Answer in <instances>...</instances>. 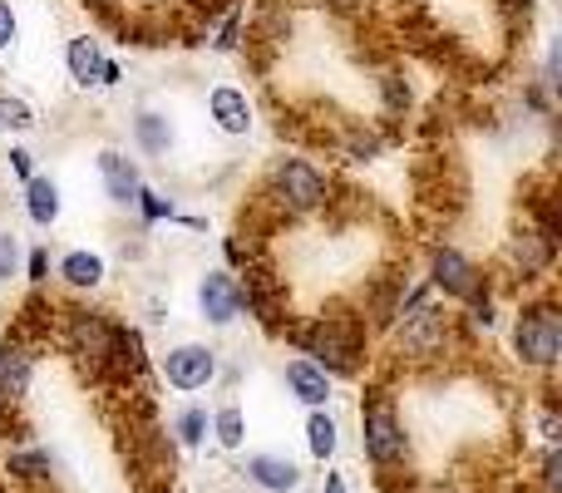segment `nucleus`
<instances>
[{"label":"nucleus","mask_w":562,"mask_h":493,"mask_svg":"<svg viewBox=\"0 0 562 493\" xmlns=\"http://www.w3.org/2000/svg\"><path fill=\"white\" fill-rule=\"evenodd\" d=\"M360 455L370 459L375 474H400L409 464L405 419L395 410V395H385V390H370L360 400Z\"/></svg>","instance_id":"nucleus-1"},{"label":"nucleus","mask_w":562,"mask_h":493,"mask_svg":"<svg viewBox=\"0 0 562 493\" xmlns=\"http://www.w3.org/2000/svg\"><path fill=\"white\" fill-rule=\"evenodd\" d=\"M514 356L528 370H558L562 360V316L553 301H528L514 321Z\"/></svg>","instance_id":"nucleus-2"},{"label":"nucleus","mask_w":562,"mask_h":493,"mask_svg":"<svg viewBox=\"0 0 562 493\" xmlns=\"http://www.w3.org/2000/svg\"><path fill=\"white\" fill-rule=\"evenodd\" d=\"M360 326L346 316H316L306 330H301V350L306 360H316L326 376H356L360 366Z\"/></svg>","instance_id":"nucleus-3"},{"label":"nucleus","mask_w":562,"mask_h":493,"mask_svg":"<svg viewBox=\"0 0 562 493\" xmlns=\"http://www.w3.org/2000/svg\"><path fill=\"white\" fill-rule=\"evenodd\" d=\"M158 376H164L168 390H178V395H198V390H207L217 380V350L203 346V340H183V346L164 350Z\"/></svg>","instance_id":"nucleus-4"},{"label":"nucleus","mask_w":562,"mask_h":493,"mask_svg":"<svg viewBox=\"0 0 562 493\" xmlns=\"http://www.w3.org/2000/svg\"><path fill=\"white\" fill-rule=\"evenodd\" d=\"M277 198L286 203V213H316V208H326L330 183L321 168L306 164V158H281L277 164Z\"/></svg>","instance_id":"nucleus-5"},{"label":"nucleus","mask_w":562,"mask_h":493,"mask_svg":"<svg viewBox=\"0 0 562 493\" xmlns=\"http://www.w3.org/2000/svg\"><path fill=\"white\" fill-rule=\"evenodd\" d=\"M429 287L445 291V296H454V301L484 296V277H479V267L459 247H435L429 251Z\"/></svg>","instance_id":"nucleus-6"},{"label":"nucleus","mask_w":562,"mask_h":493,"mask_svg":"<svg viewBox=\"0 0 562 493\" xmlns=\"http://www.w3.org/2000/svg\"><path fill=\"white\" fill-rule=\"evenodd\" d=\"M198 316L207 326H233L243 316V287H237L233 271H203V281H198Z\"/></svg>","instance_id":"nucleus-7"},{"label":"nucleus","mask_w":562,"mask_h":493,"mask_svg":"<svg viewBox=\"0 0 562 493\" xmlns=\"http://www.w3.org/2000/svg\"><path fill=\"white\" fill-rule=\"evenodd\" d=\"M30 380H35V346L5 340V346H0V400H5V405H25Z\"/></svg>","instance_id":"nucleus-8"},{"label":"nucleus","mask_w":562,"mask_h":493,"mask_svg":"<svg viewBox=\"0 0 562 493\" xmlns=\"http://www.w3.org/2000/svg\"><path fill=\"white\" fill-rule=\"evenodd\" d=\"M99 178H104V198L114 208H138L144 178H138L134 164H128V154H119V148H104V154H99Z\"/></svg>","instance_id":"nucleus-9"},{"label":"nucleus","mask_w":562,"mask_h":493,"mask_svg":"<svg viewBox=\"0 0 562 493\" xmlns=\"http://www.w3.org/2000/svg\"><path fill=\"white\" fill-rule=\"evenodd\" d=\"M281 385H286L291 400H296V405H306V410H326V400H330V376L316 366V360H306V356L286 360Z\"/></svg>","instance_id":"nucleus-10"},{"label":"nucleus","mask_w":562,"mask_h":493,"mask_svg":"<svg viewBox=\"0 0 562 493\" xmlns=\"http://www.w3.org/2000/svg\"><path fill=\"white\" fill-rule=\"evenodd\" d=\"M207 119H213L223 134H247L252 128V99H247V89L237 85H217L213 94H207Z\"/></svg>","instance_id":"nucleus-11"},{"label":"nucleus","mask_w":562,"mask_h":493,"mask_svg":"<svg viewBox=\"0 0 562 493\" xmlns=\"http://www.w3.org/2000/svg\"><path fill=\"white\" fill-rule=\"evenodd\" d=\"M243 474H247V484L262 493H296L301 489V469L291 464L286 455H252Z\"/></svg>","instance_id":"nucleus-12"},{"label":"nucleus","mask_w":562,"mask_h":493,"mask_svg":"<svg viewBox=\"0 0 562 493\" xmlns=\"http://www.w3.org/2000/svg\"><path fill=\"white\" fill-rule=\"evenodd\" d=\"M553 237L543 233H518L514 243H508V267L518 271V281H538L548 267H553Z\"/></svg>","instance_id":"nucleus-13"},{"label":"nucleus","mask_w":562,"mask_h":493,"mask_svg":"<svg viewBox=\"0 0 562 493\" xmlns=\"http://www.w3.org/2000/svg\"><path fill=\"white\" fill-rule=\"evenodd\" d=\"M65 65H69V79H75V85H99V79H104V49H99V40L94 35H75L69 40V49H65Z\"/></svg>","instance_id":"nucleus-14"},{"label":"nucleus","mask_w":562,"mask_h":493,"mask_svg":"<svg viewBox=\"0 0 562 493\" xmlns=\"http://www.w3.org/2000/svg\"><path fill=\"white\" fill-rule=\"evenodd\" d=\"M25 213L35 227H55L65 213V193H59L55 178H30L25 183Z\"/></svg>","instance_id":"nucleus-15"},{"label":"nucleus","mask_w":562,"mask_h":493,"mask_svg":"<svg viewBox=\"0 0 562 493\" xmlns=\"http://www.w3.org/2000/svg\"><path fill=\"white\" fill-rule=\"evenodd\" d=\"M59 281H65V287H75V291H99L104 287V257H99V251H65V257H59Z\"/></svg>","instance_id":"nucleus-16"},{"label":"nucleus","mask_w":562,"mask_h":493,"mask_svg":"<svg viewBox=\"0 0 562 493\" xmlns=\"http://www.w3.org/2000/svg\"><path fill=\"white\" fill-rule=\"evenodd\" d=\"M306 449H311V459H321V464L340 449V425L326 415V410H311L306 415Z\"/></svg>","instance_id":"nucleus-17"},{"label":"nucleus","mask_w":562,"mask_h":493,"mask_svg":"<svg viewBox=\"0 0 562 493\" xmlns=\"http://www.w3.org/2000/svg\"><path fill=\"white\" fill-rule=\"evenodd\" d=\"M134 134L144 144V154H168L173 148V124H168V114H154V109H144L134 119Z\"/></svg>","instance_id":"nucleus-18"},{"label":"nucleus","mask_w":562,"mask_h":493,"mask_svg":"<svg viewBox=\"0 0 562 493\" xmlns=\"http://www.w3.org/2000/svg\"><path fill=\"white\" fill-rule=\"evenodd\" d=\"M49 469H55V464H49L45 449H15V455L5 459V474L20 479V484H45Z\"/></svg>","instance_id":"nucleus-19"},{"label":"nucleus","mask_w":562,"mask_h":493,"mask_svg":"<svg viewBox=\"0 0 562 493\" xmlns=\"http://www.w3.org/2000/svg\"><path fill=\"white\" fill-rule=\"evenodd\" d=\"M207 435H213L223 449H243L247 445V415L237 405H223L213 415V425H207Z\"/></svg>","instance_id":"nucleus-20"},{"label":"nucleus","mask_w":562,"mask_h":493,"mask_svg":"<svg viewBox=\"0 0 562 493\" xmlns=\"http://www.w3.org/2000/svg\"><path fill=\"white\" fill-rule=\"evenodd\" d=\"M207 425H213V419H207V410L188 405V410H178V415H173V439L183 449H198L207 439Z\"/></svg>","instance_id":"nucleus-21"},{"label":"nucleus","mask_w":562,"mask_h":493,"mask_svg":"<svg viewBox=\"0 0 562 493\" xmlns=\"http://www.w3.org/2000/svg\"><path fill=\"white\" fill-rule=\"evenodd\" d=\"M0 128H5V134H30V128H35V109L20 94H0Z\"/></svg>","instance_id":"nucleus-22"},{"label":"nucleus","mask_w":562,"mask_h":493,"mask_svg":"<svg viewBox=\"0 0 562 493\" xmlns=\"http://www.w3.org/2000/svg\"><path fill=\"white\" fill-rule=\"evenodd\" d=\"M15 261H20L15 233H0V281H10V277H15Z\"/></svg>","instance_id":"nucleus-23"},{"label":"nucleus","mask_w":562,"mask_h":493,"mask_svg":"<svg viewBox=\"0 0 562 493\" xmlns=\"http://www.w3.org/2000/svg\"><path fill=\"white\" fill-rule=\"evenodd\" d=\"M20 35V20H15V5L10 0H0V49H10Z\"/></svg>","instance_id":"nucleus-24"},{"label":"nucleus","mask_w":562,"mask_h":493,"mask_svg":"<svg viewBox=\"0 0 562 493\" xmlns=\"http://www.w3.org/2000/svg\"><path fill=\"white\" fill-rule=\"evenodd\" d=\"M10 173L15 178H35V154H30V148H10Z\"/></svg>","instance_id":"nucleus-25"},{"label":"nucleus","mask_w":562,"mask_h":493,"mask_svg":"<svg viewBox=\"0 0 562 493\" xmlns=\"http://www.w3.org/2000/svg\"><path fill=\"white\" fill-rule=\"evenodd\" d=\"M30 281H35V287H40V281H49V251L45 247L30 251Z\"/></svg>","instance_id":"nucleus-26"},{"label":"nucleus","mask_w":562,"mask_h":493,"mask_svg":"<svg viewBox=\"0 0 562 493\" xmlns=\"http://www.w3.org/2000/svg\"><path fill=\"white\" fill-rule=\"evenodd\" d=\"M321 493H350L346 489V474H340V469H326V479H321Z\"/></svg>","instance_id":"nucleus-27"}]
</instances>
